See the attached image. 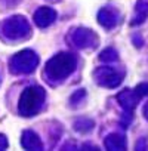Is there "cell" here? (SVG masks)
Wrapping results in <instances>:
<instances>
[{
  "label": "cell",
  "instance_id": "1",
  "mask_svg": "<svg viewBox=\"0 0 148 151\" xmlns=\"http://www.w3.org/2000/svg\"><path fill=\"white\" fill-rule=\"evenodd\" d=\"M76 64L77 61L71 53H59L46 64V74L49 79L62 80L74 71Z\"/></svg>",
  "mask_w": 148,
  "mask_h": 151
},
{
  "label": "cell",
  "instance_id": "2",
  "mask_svg": "<svg viewBox=\"0 0 148 151\" xmlns=\"http://www.w3.org/2000/svg\"><path fill=\"white\" fill-rule=\"evenodd\" d=\"M45 102V91L39 86L27 88L19 98V113L22 116H34Z\"/></svg>",
  "mask_w": 148,
  "mask_h": 151
},
{
  "label": "cell",
  "instance_id": "3",
  "mask_svg": "<svg viewBox=\"0 0 148 151\" xmlns=\"http://www.w3.org/2000/svg\"><path fill=\"white\" fill-rule=\"evenodd\" d=\"M39 64V58L33 50H22L19 53H17L12 59H11V70L15 74H28L31 71H34V68Z\"/></svg>",
  "mask_w": 148,
  "mask_h": 151
},
{
  "label": "cell",
  "instance_id": "4",
  "mask_svg": "<svg viewBox=\"0 0 148 151\" xmlns=\"http://www.w3.org/2000/svg\"><path fill=\"white\" fill-rule=\"evenodd\" d=\"M3 33L11 40L25 39L30 34V24L27 22V19L24 17H12L5 21Z\"/></svg>",
  "mask_w": 148,
  "mask_h": 151
},
{
  "label": "cell",
  "instance_id": "5",
  "mask_svg": "<svg viewBox=\"0 0 148 151\" xmlns=\"http://www.w3.org/2000/svg\"><path fill=\"white\" fill-rule=\"evenodd\" d=\"M95 79L101 86L114 88L121 82V76H119L117 71L111 67H101L95 71Z\"/></svg>",
  "mask_w": 148,
  "mask_h": 151
},
{
  "label": "cell",
  "instance_id": "6",
  "mask_svg": "<svg viewBox=\"0 0 148 151\" xmlns=\"http://www.w3.org/2000/svg\"><path fill=\"white\" fill-rule=\"evenodd\" d=\"M73 40L79 47H89V46H96V36L91 30L86 28H79L74 31Z\"/></svg>",
  "mask_w": 148,
  "mask_h": 151
},
{
  "label": "cell",
  "instance_id": "7",
  "mask_svg": "<svg viewBox=\"0 0 148 151\" xmlns=\"http://www.w3.org/2000/svg\"><path fill=\"white\" fill-rule=\"evenodd\" d=\"M55 19H56V12L52 8H40L34 14V22L42 28L50 25Z\"/></svg>",
  "mask_w": 148,
  "mask_h": 151
},
{
  "label": "cell",
  "instance_id": "8",
  "mask_svg": "<svg viewBox=\"0 0 148 151\" xmlns=\"http://www.w3.org/2000/svg\"><path fill=\"white\" fill-rule=\"evenodd\" d=\"M21 144L25 150H42L43 148V144H42L40 138L31 130H25L22 133Z\"/></svg>",
  "mask_w": 148,
  "mask_h": 151
},
{
  "label": "cell",
  "instance_id": "9",
  "mask_svg": "<svg viewBox=\"0 0 148 151\" xmlns=\"http://www.w3.org/2000/svg\"><path fill=\"white\" fill-rule=\"evenodd\" d=\"M98 21L101 25L107 27V28H111L114 24H116V14L111 11V9H102L99 14H98Z\"/></svg>",
  "mask_w": 148,
  "mask_h": 151
},
{
  "label": "cell",
  "instance_id": "10",
  "mask_svg": "<svg viewBox=\"0 0 148 151\" xmlns=\"http://www.w3.org/2000/svg\"><path fill=\"white\" fill-rule=\"evenodd\" d=\"M138 98H139V96L136 95V92L132 93L130 91H124V92H121V93L119 95V101H120V104H121L124 108H132V107H135Z\"/></svg>",
  "mask_w": 148,
  "mask_h": 151
},
{
  "label": "cell",
  "instance_id": "11",
  "mask_svg": "<svg viewBox=\"0 0 148 151\" xmlns=\"http://www.w3.org/2000/svg\"><path fill=\"white\" fill-rule=\"evenodd\" d=\"M105 147L108 150H123L124 148V139L120 135H110L105 139Z\"/></svg>",
  "mask_w": 148,
  "mask_h": 151
},
{
  "label": "cell",
  "instance_id": "12",
  "mask_svg": "<svg viewBox=\"0 0 148 151\" xmlns=\"http://www.w3.org/2000/svg\"><path fill=\"white\" fill-rule=\"evenodd\" d=\"M101 61H104V62H110V61H116L117 59V55H116V52L113 50V49H107V50H104L102 53H101Z\"/></svg>",
  "mask_w": 148,
  "mask_h": 151
},
{
  "label": "cell",
  "instance_id": "13",
  "mask_svg": "<svg viewBox=\"0 0 148 151\" xmlns=\"http://www.w3.org/2000/svg\"><path fill=\"white\" fill-rule=\"evenodd\" d=\"M135 92H136V95L141 98L142 95H147L148 93V83H145V85H139L136 89H135Z\"/></svg>",
  "mask_w": 148,
  "mask_h": 151
},
{
  "label": "cell",
  "instance_id": "14",
  "mask_svg": "<svg viewBox=\"0 0 148 151\" xmlns=\"http://www.w3.org/2000/svg\"><path fill=\"white\" fill-rule=\"evenodd\" d=\"M6 147H8V139H6L5 135L0 133V150H5Z\"/></svg>",
  "mask_w": 148,
  "mask_h": 151
}]
</instances>
